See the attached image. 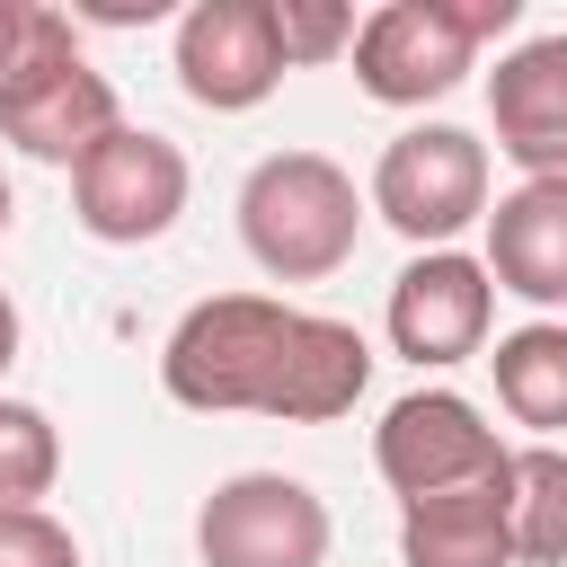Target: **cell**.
Instances as JSON below:
<instances>
[{
  "label": "cell",
  "mask_w": 567,
  "mask_h": 567,
  "mask_svg": "<svg viewBox=\"0 0 567 567\" xmlns=\"http://www.w3.org/2000/svg\"><path fill=\"white\" fill-rule=\"evenodd\" d=\"M9 221H18V195H9V177H0V239H9Z\"/></svg>",
  "instance_id": "23"
},
{
  "label": "cell",
  "mask_w": 567,
  "mask_h": 567,
  "mask_svg": "<svg viewBox=\"0 0 567 567\" xmlns=\"http://www.w3.org/2000/svg\"><path fill=\"white\" fill-rule=\"evenodd\" d=\"M275 44H284V71L354 53V0H275Z\"/></svg>",
  "instance_id": "18"
},
{
  "label": "cell",
  "mask_w": 567,
  "mask_h": 567,
  "mask_svg": "<svg viewBox=\"0 0 567 567\" xmlns=\"http://www.w3.org/2000/svg\"><path fill=\"white\" fill-rule=\"evenodd\" d=\"M363 390H372V346H363V328H354V319H328V310H292V337H284L266 416H275V425H337V416H354Z\"/></svg>",
  "instance_id": "12"
},
{
  "label": "cell",
  "mask_w": 567,
  "mask_h": 567,
  "mask_svg": "<svg viewBox=\"0 0 567 567\" xmlns=\"http://www.w3.org/2000/svg\"><path fill=\"white\" fill-rule=\"evenodd\" d=\"M381 328H390V354H408L416 372H452L470 354H487L496 337V284L470 248H416L381 301Z\"/></svg>",
  "instance_id": "9"
},
{
  "label": "cell",
  "mask_w": 567,
  "mask_h": 567,
  "mask_svg": "<svg viewBox=\"0 0 567 567\" xmlns=\"http://www.w3.org/2000/svg\"><path fill=\"white\" fill-rule=\"evenodd\" d=\"M514 567H567V443H523L505 461Z\"/></svg>",
  "instance_id": "16"
},
{
  "label": "cell",
  "mask_w": 567,
  "mask_h": 567,
  "mask_svg": "<svg viewBox=\"0 0 567 567\" xmlns=\"http://www.w3.org/2000/svg\"><path fill=\"white\" fill-rule=\"evenodd\" d=\"M9 363H18V301L0 292V372H9Z\"/></svg>",
  "instance_id": "22"
},
{
  "label": "cell",
  "mask_w": 567,
  "mask_h": 567,
  "mask_svg": "<svg viewBox=\"0 0 567 567\" xmlns=\"http://www.w3.org/2000/svg\"><path fill=\"white\" fill-rule=\"evenodd\" d=\"M186 195H195V168L151 124H115L71 168V213H80V230L97 248H151V239H168L177 213H186Z\"/></svg>",
  "instance_id": "7"
},
{
  "label": "cell",
  "mask_w": 567,
  "mask_h": 567,
  "mask_svg": "<svg viewBox=\"0 0 567 567\" xmlns=\"http://www.w3.org/2000/svg\"><path fill=\"white\" fill-rule=\"evenodd\" d=\"M363 213H381L408 248H452L470 221H487V142L470 124H408L381 142Z\"/></svg>",
  "instance_id": "5"
},
{
  "label": "cell",
  "mask_w": 567,
  "mask_h": 567,
  "mask_svg": "<svg viewBox=\"0 0 567 567\" xmlns=\"http://www.w3.org/2000/svg\"><path fill=\"white\" fill-rule=\"evenodd\" d=\"M27 27H35V0H0V80H9V62L27 53Z\"/></svg>",
  "instance_id": "21"
},
{
  "label": "cell",
  "mask_w": 567,
  "mask_h": 567,
  "mask_svg": "<svg viewBox=\"0 0 567 567\" xmlns=\"http://www.w3.org/2000/svg\"><path fill=\"white\" fill-rule=\"evenodd\" d=\"M487 133L523 186H567V35H523L487 71Z\"/></svg>",
  "instance_id": "11"
},
{
  "label": "cell",
  "mask_w": 567,
  "mask_h": 567,
  "mask_svg": "<svg viewBox=\"0 0 567 567\" xmlns=\"http://www.w3.org/2000/svg\"><path fill=\"white\" fill-rule=\"evenodd\" d=\"M399 567H514V523H505V478L416 496L399 505Z\"/></svg>",
  "instance_id": "14"
},
{
  "label": "cell",
  "mask_w": 567,
  "mask_h": 567,
  "mask_svg": "<svg viewBox=\"0 0 567 567\" xmlns=\"http://www.w3.org/2000/svg\"><path fill=\"white\" fill-rule=\"evenodd\" d=\"M168 18V0H71V27H151Z\"/></svg>",
  "instance_id": "20"
},
{
  "label": "cell",
  "mask_w": 567,
  "mask_h": 567,
  "mask_svg": "<svg viewBox=\"0 0 567 567\" xmlns=\"http://www.w3.org/2000/svg\"><path fill=\"white\" fill-rule=\"evenodd\" d=\"M496 372V408L532 434V443H558L567 434V319H523L496 337L487 354Z\"/></svg>",
  "instance_id": "15"
},
{
  "label": "cell",
  "mask_w": 567,
  "mask_h": 567,
  "mask_svg": "<svg viewBox=\"0 0 567 567\" xmlns=\"http://www.w3.org/2000/svg\"><path fill=\"white\" fill-rule=\"evenodd\" d=\"M505 461H514L505 434H496L487 408L461 399V390H408V399H390L381 425H372V470H381V487H390L399 505L452 496V487H487V478H505Z\"/></svg>",
  "instance_id": "6"
},
{
  "label": "cell",
  "mask_w": 567,
  "mask_h": 567,
  "mask_svg": "<svg viewBox=\"0 0 567 567\" xmlns=\"http://www.w3.org/2000/svg\"><path fill=\"white\" fill-rule=\"evenodd\" d=\"M363 239V186L328 151H266L239 177V248L275 284H328Z\"/></svg>",
  "instance_id": "1"
},
{
  "label": "cell",
  "mask_w": 567,
  "mask_h": 567,
  "mask_svg": "<svg viewBox=\"0 0 567 567\" xmlns=\"http://www.w3.org/2000/svg\"><path fill=\"white\" fill-rule=\"evenodd\" d=\"M292 337V301L275 292H213L159 346V390L195 416H266L275 363Z\"/></svg>",
  "instance_id": "4"
},
{
  "label": "cell",
  "mask_w": 567,
  "mask_h": 567,
  "mask_svg": "<svg viewBox=\"0 0 567 567\" xmlns=\"http://www.w3.org/2000/svg\"><path fill=\"white\" fill-rule=\"evenodd\" d=\"M168 71L195 106L248 115L284 89V44H275V0H186Z\"/></svg>",
  "instance_id": "10"
},
{
  "label": "cell",
  "mask_w": 567,
  "mask_h": 567,
  "mask_svg": "<svg viewBox=\"0 0 567 567\" xmlns=\"http://www.w3.org/2000/svg\"><path fill=\"white\" fill-rule=\"evenodd\" d=\"M514 27H523V0H381L354 18L346 62H354V89L372 106H434Z\"/></svg>",
  "instance_id": "2"
},
{
  "label": "cell",
  "mask_w": 567,
  "mask_h": 567,
  "mask_svg": "<svg viewBox=\"0 0 567 567\" xmlns=\"http://www.w3.org/2000/svg\"><path fill=\"white\" fill-rule=\"evenodd\" d=\"M115 124H124L115 80L80 53L71 9L35 0L27 53H18V62H9V80H0V142H18V151H27V159H44V168H80Z\"/></svg>",
  "instance_id": "3"
},
{
  "label": "cell",
  "mask_w": 567,
  "mask_h": 567,
  "mask_svg": "<svg viewBox=\"0 0 567 567\" xmlns=\"http://www.w3.org/2000/svg\"><path fill=\"white\" fill-rule=\"evenodd\" d=\"M328 505L292 470H230L195 505V558L204 567H328Z\"/></svg>",
  "instance_id": "8"
},
{
  "label": "cell",
  "mask_w": 567,
  "mask_h": 567,
  "mask_svg": "<svg viewBox=\"0 0 567 567\" xmlns=\"http://www.w3.org/2000/svg\"><path fill=\"white\" fill-rule=\"evenodd\" d=\"M487 284L532 301L540 319L567 310V186H514L487 204Z\"/></svg>",
  "instance_id": "13"
},
{
  "label": "cell",
  "mask_w": 567,
  "mask_h": 567,
  "mask_svg": "<svg viewBox=\"0 0 567 567\" xmlns=\"http://www.w3.org/2000/svg\"><path fill=\"white\" fill-rule=\"evenodd\" d=\"M62 478V434L35 399H0V514L44 505Z\"/></svg>",
  "instance_id": "17"
},
{
  "label": "cell",
  "mask_w": 567,
  "mask_h": 567,
  "mask_svg": "<svg viewBox=\"0 0 567 567\" xmlns=\"http://www.w3.org/2000/svg\"><path fill=\"white\" fill-rule=\"evenodd\" d=\"M0 567H80V540L44 505H18V514H0Z\"/></svg>",
  "instance_id": "19"
}]
</instances>
